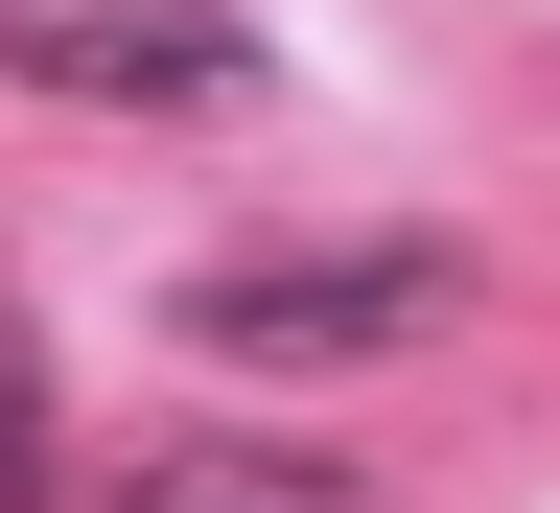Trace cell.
Segmentation results:
<instances>
[{"label":"cell","instance_id":"6da1fadb","mask_svg":"<svg viewBox=\"0 0 560 513\" xmlns=\"http://www.w3.org/2000/svg\"><path fill=\"white\" fill-rule=\"evenodd\" d=\"M444 327H467V234H234L187 280L210 374H374V350H444Z\"/></svg>","mask_w":560,"mask_h":513},{"label":"cell","instance_id":"7a4b0ae2","mask_svg":"<svg viewBox=\"0 0 560 513\" xmlns=\"http://www.w3.org/2000/svg\"><path fill=\"white\" fill-rule=\"evenodd\" d=\"M0 70L24 94H94V117H234V94H280L234 0H0Z\"/></svg>","mask_w":560,"mask_h":513},{"label":"cell","instance_id":"3957f363","mask_svg":"<svg viewBox=\"0 0 560 513\" xmlns=\"http://www.w3.org/2000/svg\"><path fill=\"white\" fill-rule=\"evenodd\" d=\"M117 513H350V467H304V444H140Z\"/></svg>","mask_w":560,"mask_h":513},{"label":"cell","instance_id":"277c9868","mask_svg":"<svg viewBox=\"0 0 560 513\" xmlns=\"http://www.w3.org/2000/svg\"><path fill=\"white\" fill-rule=\"evenodd\" d=\"M0 513H47V374H24V327H0Z\"/></svg>","mask_w":560,"mask_h":513}]
</instances>
